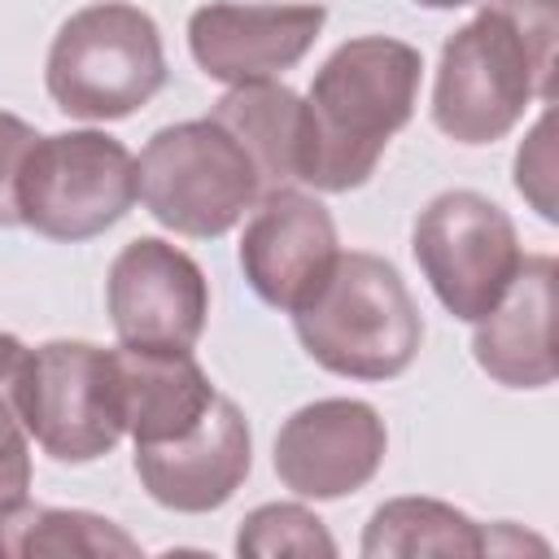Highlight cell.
I'll list each match as a JSON object with an SVG mask.
<instances>
[{"label":"cell","instance_id":"cell-1","mask_svg":"<svg viewBox=\"0 0 559 559\" xmlns=\"http://www.w3.org/2000/svg\"><path fill=\"white\" fill-rule=\"evenodd\" d=\"M559 0H489L437 66L432 122L459 144L502 140L533 100H555Z\"/></svg>","mask_w":559,"mask_h":559},{"label":"cell","instance_id":"cell-2","mask_svg":"<svg viewBox=\"0 0 559 559\" xmlns=\"http://www.w3.org/2000/svg\"><path fill=\"white\" fill-rule=\"evenodd\" d=\"M419 70V52L402 39L362 35L341 44L306 96L301 183H314L319 192L367 183L389 140L415 114Z\"/></svg>","mask_w":559,"mask_h":559},{"label":"cell","instance_id":"cell-3","mask_svg":"<svg viewBox=\"0 0 559 559\" xmlns=\"http://www.w3.org/2000/svg\"><path fill=\"white\" fill-rule=\"evenodd\" d=\"M301 349L332 376L393 380L424 341V319L402 275L376 253H336L328 280L293 310Z\"/></svg>","mask_w":559,"mask_h":559},{"label":"cell","instance_id":"cell-4","mask_svg":"<svg viewBox=\"0 0 559 559\" xmlns=\"http://www.w3.org/2000/svg\"><path fill=\"white\" fill-rule=\"evenodd\" d=\"M166 83L157 22L122 0L79 9L48 48V96L83 122H114L148 105Z\"/></svg>","mask_w":559,"mask_h":559},{"label":"cell","instance_id":"cell-5","mask_svg":"<svg viewBox=\"0 0 559 559\" xmlns=\"http://www.w3.org/2000/svg\"><path fill=\"white\" fill-rule=\"evenodd\" d=\"M135 192L162 227L197 240L231 231L262 201L253 162L214 118L162 127L135 162Z\"/></svg>","mask_w":559,"mask_h":559},{"label":"cell","instance_id":"cell-6","mask_svg":"<svg viewBox=\"0 0 559 559\" xmlns=\"http://www.w3.org/2000/svg\"><path fill=\"white\" fill-rule=\"evenodd\" d=\"M135 157L105 131H57L31 144L17 175V223L48 240H87L135 205Z\"/></svg>","mask_w":559,"mask_h":559},{"label":"cell","instance_id":"cell-7","mask_svg":"<svg viewBox=\"0 0 559 559\" xmlns=\"http://www.w3.org/2000/svg\"><path fill=\"white\" fill-rule=\"evenodd\" d=\"M17 411L26 437L57 463H92L122 437L114 349L87 341H48L26 349Z\"/></svg>","mask_w":559,"mask_h":559},{"label":"cell","instance_id":"cell-8","mask_svg":"<svg viewBox=\"0 0 559 559\" xmlns=\"http://www.w3.org/2000/svg\"><path fill=\"white\" fill-rule=\"evenodd\" d=\"M411 249L437 301L467 323L493 310L524 262L511 218L467 188L441 192L419 210Z\"/></svg>","mask_w":559,"mask_h":559},{"label":"cell","instance_id":"cell-9","mask_svg":"<svg viewBox=\"0 0 559 559\" xmlns=\"http://www.w3.org/2000/svg\"><path fill=\"white\" fill-rule=\"evenodd\" d=\"M105 293L122 345L192 349L205 332L210 288L201 266L183 249L157 236H140L122 245V253L109 266Z\"/></svg>","mask_w":559,"mask_h":559},{"label":"cell","instance_id":"cell-10","mask_svg":"<svg viewBox=\"0 0 559 559\" xmlns=\"http://www.w3.org/2000/svg\"><path fill=\"white\" fill-rule=\"evenodd\" d=\"M384 419L358 397H323L284 419L275 472L297 498H345L384 463Z\"/></svg>","mask_w":559,"mask_h":559},{"label":"cell","instance_id":"cell-11","mask_svg":"<svg viewBox=\"0 0 559 559\" xmlns=\"http://www.w3.org/2000/svg\"><path fill=\"white\" fill-rule=\"evenodd\" d=\"M336 253L332 214L297 188L266 192L240 236V271L249 288L275 310L306 306L328 280Z\"/></svg>","mask_w":559,"mask_h":559},{"label":"cell","instance_id":"cell-12","mask_svg":"<svg viewBox=\"0 0 559 559\" xmlns=\"http://www.w3.org/2000/svg\"><path fill=\"white\" fill-rule=\"evenodd\" d=\"M253 463V437L240 415V406L223 393H214L210 411L175 441L135 445V472L153 502L201 515L223 507Z\"/></svg>","mask_w":559,"mask_h":559},{"label":"cell","instance_id":"cell-13","mask_svg":"<svg viewBox=\"0 0 559 559\" xmlns=\"http://www.w3.org/2000/svg\"><path fill=\"white\" fill-rule=\"evenodd\" d=\"M319 4H231L214 0L188 17V48L210 79L262 83L293 70L323 31Z\"/></svg>","mask_w":559,"mask_h":559},{"label":"cell","instance_id":"cell-14","mask_svg":"<svg viewBox=\"0 0 559 559\" xmlns=\"http://www.w3.org/2000/svg\"><path fill=\"white\" fill-rule=\"evenodd\" d=\"M555 258H524L507 293L476 319L472 354L480 371L507 389H546L555 362Z\"/></svg>","mask_w":559,"mask_h":559},{"label":"cell","instance_id":"cell-15","mask_svg":"<svg viewBox=\"0 0 559 559\" xmlns=\"http://www.w3.org/2000/svg\"><path fill=\"white\" fill-rule=\"evenodd\" d=\"M114 380L122 432H131L135 445L183 437L214 402V384L188 349L122 345L114 349Z\"/></svg>","mask_w":559,"mask_h":559},{"label":"cell","instance_id":"cell-16","mask_svg":"<svg viewBox=\"0 0 559 559\" xmlns=\"http://www.w3.org/2000/svg\"><path fill=\"white\" fill-rule=\"evenodd\" d=\"M253 162L262 197L301 179L306 148V100L284 83H236L210 114Z\"/></svg>","mask_w":559,"mask_h":559},{"label":"cell","instance_id":"cell-17","mask_svg":"<svg viewBox=\"0 0 559 559\" xmlns=\"http://www.w3.org/2000/svg\"><path fill=\"white\" fill-rule=\"evenodd\" d=\"M131 559L140 555V542L127 537L118 524L92 511H57L39 507L26 493L0 498V559Z\"/></svg>","mask_w":559,"mask_h":559},{"label":"cell","instance_id":"cell-18","mask_svg":"<svg viewBox=\"0 0 559 559\" xmlns=\"http://www.w3.org/2000/svg\"><path fill=\"white\" fill-rule=\"evenodd\" d=\"M367 559H415V555H445V559H472L493 555V528H480L463 511L437 502V498H393L384 502L367 533H362Z\"/></svg>","mask_w":559,"mask_h":559},{"label":"cell","instance_id":"cell-19","mask_svg":"<svg viewBox=\"0 0 559 559\" xmlns=\"http://www.w3.org/2000/svg\"><path fill=\"white\" fill-rule=\"evenodd\" d=\"M236 550L245 559H275V555H297V559H332L336 542L328 537L323 520L297 502H266L253 515H245L236 533Z\"/></svg>","mask_w":559,"mask_h":559},{"label":"cell","instance_id":"cell-20","mask_svg":"<svg viewBox=\"0 0 559 559\" xmlns=\"http://www.w3.org/2000/svg\"><path fill=\"white\" fill-rule=\"evenodd\" d=\"M550 127H555V118L546 114V118L533 127V135L520 144V153H515V188L533 201V210H537L542 218H555V192H550V183H555Z\"/></svg>","mask_w":559,"mask_h":559},{"label":"cell","instance_id":"cell-21","mask_svg":"<svg viewBox=\"0 0 559 559\" xmlns=\"http://www.w3.org/2000/svg\"><path fill=\"white\" fill-rule=\"evenodd\" d=\"M26 345L17 336L0 332V459H31L26 454V428L17 411V384H22Z\"/></svg>","mask_w":559,"mask_h":559},{"label":"cell","instance_id":"cell-22","mask_svg":"<svg viewBox=\"0 0 559 559\" xmlns=\"http://www.w3.org/2000/svg\"><path fill=\"white\" fill-rule=\"evenodd\" d=\"M39 135L0 109V227H13L17 223V175H22V162L31 153Z\"/></svg>","mask_w":559,"mask_h":559},{"label":"cell","instance_id":"cell-23","mask_svg":"<svg viewBox=\"0 0 559 559\" xmlns=\"http://www.w3.org/2000/svg\"><path fill=\"white\" fill-rule=\"evenodd\" d=\"M31 485V459H0V498L26 493Z\"/></svg>","mask_w":559,"mask_h":559},{"label":"cell","instance_id":"cell-24","mask_svg":"<svg viewBox=\"0 0 559 559\" xmlns=\"http://www.w3.org/2000/svg\"><path fill=\"white\" fill-rule=\"evenodd\" d=\"M415 4H428V9H459V4H472V0H415Z\"/></svg>","mask_w":559,"mask_h":559}]
</instances>
